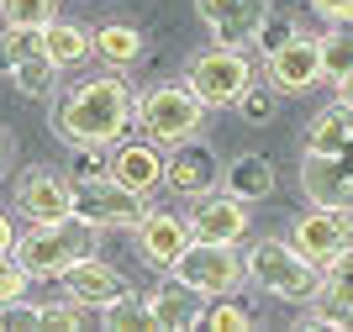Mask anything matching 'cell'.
Here are the masks:
<instances>
[{"label": "cell", "instance_id": "cell-13", "mask_svg": "<svg viewBox=\"0 0 353 332\" xmlns=\"http://www.w3.org/2000/svg\"><path fill=\"white\" fill-rule=\"evenodd\" d=\"M269 85L280 90V95H306L316 79H322V48H316V37H301V32H290L280 48H269Z\"/></svg>", "mask_w": 353, "mask_h": 332}, {"label": "cell", "instance_id": "cell-21", "mask_svg": "<svg viewBox=\"0 0 353 332\" xmlns=\"http://www.w3.org/2000/svg\"><path fill=\"white\" fill-rule=\"evenodd\" d=\"M43 53L59 64V69H74V64H85L90 53H95V37H90L79 21H63V16H53L43 27Z\"/></svg>", "mask_w": 353, "mask_h": 332}, {"label": "cell", "instance_id": "cell-1", "mask_svg": "<svg viewBox=\"0 0 353 332\" xmlns=\"http://www.w3.org/2000/svg\"><path fill=\"white\" fill-rule=\"evenodd\" d=\"M132 90L121 74H95V79H79L59 101L53 111V132H59L69 148H111L127 137L132 127Z\"/></svg>", "mask_w": 353, "mask_h": 332}, {"label": "cell", "instance_id": "cell-24", "mask_svg": "<svg viewBox=\"0 0 353 332\" xmlns=\"http://www.w3.org/2000/svg\"><path fill=\"white\" fill-rule=\"evenodd\" d=\"M90 37H95V58L117 64V69H127V64L143 58V32L127 27V21H105V27H95Z\"/></svg>", "mask_w": 353, "mask_h": 332}, {"label": "cell", "instance_id": "cell-34", "mask_svg": "<svg viewBox=\"0 0 353 332\" xmlns=\"http://www.w3.org/2000/svg\"><path fill=\"white\" fill-rule=\"evenodd\" d=\"M69 179H74V185L105 179V169H101V148H74V159H69Z\"/></svg>", "mask_w": 353, "mask_h": 332}, {"label": "cell", "instance_id": "cell-4", "mask_svg": "<svg viewBox=\"0 0 353 332\" xmlns=\"http://www.w3.org/2000/svg\"><path fill=\"white\" fill-rule=\"evenodd\" d=\"M206 111L211 106L190 90V79H163V85L143 90V101H137V127H143L159 148H174V143H185V137H201Z\"/></svg>", "mask_w": 353, "mask_h": 332}, {"label": "cell", "instance_id": "cell-28", "mask_svg": "<svg viewBox=\"0 0 353 332\" xmlns=\"http://www.w3.org/2000/svg\"><path fill=\"white\" fill-rule=\"evenodd\" d=\"M43 327L48 332H85V327H95V311H90L85 301L63 295L59 306H43Z\"/></svg>", "mask_w": 353, "mask_h": 332}, {"label": "cell", "instance_id": "cell-8", "mask_svg": "<svg viewBox=\"0 0 353 332\" xmlns=\"http://www.w3.org/2000/svg\"><path fill=\"white\" fill-rule=\"evenodd\" d=\"M290 243L306 253L311 264H332L338 253L353 248V206H311L290 222Z\"/></svg>", "mask_w": 353, "mask_h": 332}, {"label": "cell", "instance_id": "cell-6", "mask_svg": "<svg viewBox=\"0 0 353 332\" xmlns=\"http://www.w3.org/2000/svg\"><path fill=\"white\" fill-rule=\"evenodd\" d=\"M185 79H190V90L211 106V111H216V106H237V95L253 85V64H248V53H243V48L211 43L206 53L190 58Z\"/></svg>", "mask_w": 353, "mask_h": 332}, {"label": "cell", "instance_id": "cell-23", "mask_svg": "<svg viewBox=\"0 0 353 332\" xmlns=\"http://www.w3.org/2000/svg\"><path fill=\"white\" fill-rule=\"evenodd\" d=\"M59 64L48 53H32V58H21V64H11L6 69V79H11V90L16 95H27V101H43V95H53V85H59Z\"/></svg>", "mask_w": 353, "mask_h": 332}, {"label": "cell", "instance_id": "cell-30", "mask_svg": "<svg viewBox=\"0 0 353 332\" xmlns=\"http://www.w3.org/2000/svg\"><path fill=\"white\" fill-rule=\"evenodd\" d=\"M201 327H211V332H253L259 322H253L243 306H232L221 295V306H206V311H201Z\"/></svg>", "mask_w": 353, "mask_h": 332}, {"label": "cell", "instance_id": "cell-7", "mask_svg": "<svg viewBox=\"0 0 353 332\" xmlns=\"http://www.w3.org/2000/svg\"><path fill=\"white\" fill-rule=\"evenodd\" d=\"M195 16L206 21L211 43L253 53L269 27V16H274V6L269 0H195Z\"/></svg>", "mask_w": 353, "mask_h": 332}, {"label": "cell", "instance_id": "cell-33", "mask_svg": "<svg viewBox=\"0 0 353 332\" xmlns=\"http://www.w3.org/2000/svg\"><path fill=\"white\" fill-rule=\"evenodd\" d=\"M237 111H243V121H253V127H264L269 116H274V85H269V90L248 85L243 95H237Z\"/></svg>", "mask_w": 353, "mask_h": 332}, {"label": "cell", "instance_id": "cell-14", "mask_svg": "<svg viewBox=\"0 0 353 332\" xmlns=\"http://www.w3.org/2000/svg\"><path fill=\"white\" fill-rule=\"evenodd\" d=\"M301 327H353V248L322 269V290H316V311L301 317Z\"/></svg>", "mask_w": 353, "mask_h": 332}, {"label": "cell", "instance_id": "cell-32", "mask_svg": "<svg viewBox=\"0 0 353 332\" xmlns=\"http://www.w3.org/2000/svg\"><path fill=\"white\" fill-rule=\"evenodd\" d=\"M27 290H32V269L16 259V253H6V259H0V306L16 301V295H27Z\"/></svg>", "mask_w": 353, "mask_h": 332}, {"label": "cell", "instance_id": "cell-22", "mask_svg": "<svg viewBox=\"0 0 353 332\" xmlns=\"http://www.w3.org/2000/svg\"><path fill=\"white\" fill-rule=\"evenodd\" d=\"M348 137H353V106L348 101L322 106V111L311 116V127H306V148L311 153H332V148H343Z\"/></svg>", "mask_w": 353, "mask_h": 332}, {"label": "cell", "instance_id": "cell-38", "mask_svg": "<svg viewBox=\"0 0 353 332\" xmlns=\"http://www.w3.org/2000/svg\"><path fill=\"white\" fill-rule=\"evenodd\" d=\"M332 90H338V101H348V106H353V69L343 74V79H332Z\"/></svg>", "mask_w": 353, "mask_h": 332}, {"label": "cell", "instance_id": "cell-10", "mask_svg": "<svg viewBox=\"0 0 353 332\" xmlns=\"http://www.w3.org/2000/svg\"><path fill=\"white\" fill-rule=\"evenodd\" d=\"M301 190L311 206H353V137L332 153H301Z\"/></svg>", "mask_w": 353, "mask_h": 332}, {"label": "cell", "instance_id": "cell-26", "mask_svg": "<svg viewBox=\"0 0 353 332\" xmlns=\"http://www.w3.org/2000/svg\"><path fill=\"white\" fill-rule=\"evenodd\" d=\"M316 48H322V79H343L353 69V27H327Z\"/></svg>", "mask_w": 353, "mask_h": 332}, {"label": "cell", "instance_id": "cell-17", "mask_svg": "<svg viewBox=\"0 0 353 332\" xmlns=\"http://www.w3.org/2000/svg\"><path fill=\"white\" fill-rule=\"evenodd\" d=\"M105 174H111L121 190H132V195H153V190L163 185V153H159L153 137H143V143H117Z\"/></svg>", "mask_w": 353, "mask_h": 332}, {"label": "cell", "instance_id": "cell-12", "mask_svg": "<svg viewBox=\"0 0 353 332\" xmlns=\"http://www.w3.org/2000/svg\"><path fill=\"white\" fill-rule=\"evenodd\" d=\"M163 185L174 190V195H206V190H216L221 185L216 148L201 143V137L174 143V148H169V159H163Z\"/></svg>", "mask_w": 353, "mask_h": 332}, {"label": "cell", "instance_id": "cell-2", "mask_svg": "<svg viewBox=\"0 0 353 332\" xmlns=\"http://www.w3.org/2000/svg\"><path fill=\"white\" fill-rule=\"evenodd\" d=\"M105 232L85 217H59V222H37L27 237H16V259L32 269V280H63L74 264H85L101 253Z\"/></svg>", "mask_w": 353, "mask_h": 332}, {"label": "cell", "instance_id": "cell-25", "mask_svg": "<svg viewBox=\"0 0 353 332\" xmlns=\"http://www.w3.org/2000/svg\"><path fill=\"white\" fill-rule=\"evenodd\" d=\"M101 327H111V332H143V327H153V317H148V295L127 290V295H117L111 306H101Z\"/></svg>", "mask_w": 353, "mask_h": 332}, {"label": "cell", "instance_id": "cell-31", "mask_svg": "<svg viewBox=\"0 0 353 332\" xmlns=\"http://www.w3.org/2000/svg\"><path fill=\"white\" fill-rule=\"evenodd\" d=\"M43 327V306L27 301V295H16V301L0 306V332H37Z\"/></svg>", "mask_w": 353, "mask_h": 332}, {"label": "cell", "instance_id": "cell-19", "mask_svg": "<svg viewBox=\"0 0 353 332\" xmlns=\"http://www.w3.org/2000/svg\"><path fill=\"white\" fill-rule=\"evenodd\" d=\"M127 290L132 285L101 259H85V264H74L69 275H63V295H74V301H85V306H111L117 295H127Z\"/></svg>", "mask_w": 353, "mask_h": 332}, {"label": "cell", "instance_id": "cell-5", "mask_svg": "<svg viewBox=\"0 0 353 332\" xmlns=\"http://www.w3.org/2000/svg\"><path fill=\"white\" fill-rule=\"evenodd\" d=\"M169 275L185 280L190 290H201L206 301H221V295L243 290L248 269H243L237 243H206V237H190V248L174 259V269H169Z\"/></svg>", "mask_w": 353, "mask_h": 332}, {"label": "cell", "instance_id": "cell-36", "mask_svg": "<svg viewBox=\"0 0 353 332\" xmlns=\"http://www.w3.org/2000/svg\"><path fill=\"white\" fill-rule=\"evenodd\" d=\"M6 253H16V222L0 211V259H6Z\"/></svg>", "mask_w": 353, "mask_h": 332}, {"label": "cell", "instance_id": "cell-3", "mask_svg": "<svg viewBox=\"0 0 353 332\" xmlns=\"http://www.w3.org/2000/svg\"><path fill=\"white\" fill-rule=\"evenodd\" d=\"M243 269H248V285H259L264 295H280V301H316V290H322V264H311L285 237L253 243L243 253Z\"/></svg>", "mask_w": 353, "mask_h": 332}, {"label": "cell", "instance_id": "cell-35", "mask_svg": "<svg viewBox=\"0 0 353 332\" xmlns=\"http://www.w3.org/2000/svg\"><path fill=\"white\" fill-rule=\"evenodd\" d=\"M311 11L322 16L327 27H353V0H311Z\"/></svg>", "mask_w": 353, "mask_h": 332}, {"label": "cell", "instance_id": "cell-20", "mask_svg": "<svg viewBox=\"0 0 353 332\" xmlns=\"http://www.w3.org/2000/svg\"><path fill=\"white\" fill-rule=\"evenodd\" d=\"M221 190L237 195V201H264L274 190V164L264 153H237L227 169H221Z\"/></svg>", "mask_w": 353, "mask_h": 332}, {"label": "cell", "instance_id": "cell-9", "mask_svg": "<svg viewBox=\"0 0 353 332\" xmlns=\"http://www.w3.org/2000/svg\"><path fill=\"white\" fill-rule=\"evenodd\" d=\"M74 217L95 222L101 232H137V222L148 217V195L121 190L117 179L105 174V179H90V185H79V195H74Z\"/></svg>", "mask_w": 353, "mask_h": 332}, {"label": "cell", "instance_id": "cell-29", "mask_svg": "<svg viewBox=\"0 0 353 332\" xmlns=\"http://www.w3.org/2000/svg\"><path fill=\"white\" fill-rule=\"evenodd\" d=\"M32 53H43V27H6L0 32V74Z\"/></svg>", "mask_w": 353, "mask_h": 332}, {"label": "cell", "instance_id": "cell-37", "mask_svg": "<svg viewBox=\"0 0 353 332\" xmlns=\"http://www.w3.org/2000/svg\"><path fill=\"white\" fill-rule=\"evenodd\" d=\"M11 159H16V137H11L6 127H0V174L11 169Z\"/></svg>", "mask_w": 353, "mask_h": 332}, {"label": "cell", "instance_id": "cell-11", "mask_svg": "<svg viewBox=\"0 0 353 332\" xmlns=\"http://www.w3.org/2000/svg\"><path fill=\"white\" fill-rule=\"evenodd\" d=\"M74 195H79V185L69 179V169H27L16 179V211L27 222L74 217Z\"/></svg>", "mask_w": 353, "mask_h": 332}, {"label": "cell", "instance_id": "cell-16", "mask_svg": "<svg viewBox=\"0 0 353 332\" xmlns=\"http://www.w3.org/2000/svg\"><path fill=\"white\" fill-rule=\"evenodd\" d=\"M190 232L195 237H206V243H243V232H248V201H237L227 190H206V195H195V211H190Z\"/></svg>", "mask_w": 353, "mask_h": 332}, {"label": "cell", "instance_id": "cell-18", "mask_svg": "<svg viewBox=\"0 0 353 332\" xmlns=\"http://www.w3.org/2000/svg\"><path fill=\"white\" fill-rule=\"evenodd\" d=\"M201 311H206V295L190 290L185 280H163L159 290H148V317L159 332H190L201 327Z\"/></svg>", "mask_w": 353, "mask_h": 332}, {"label": "cell", "instance_id": "cell-27", "mask_svg": "<svg viewBox=\"0 0 353 332\" xmlns=\"http://www.w3.org/2000/svg\"><path fill=\"white\" fill-rule=\"evenodd\" d=\"M53 16H59V0H0L6 27H48Z\"/></svg>", "mask_w": 353, "mask_h": 332}, {"label": "cell", "instance_id": "cell-15", "mask_svg": "<svg viewBox=\"0 0 353 332\" xmlns=\"http://www.w3.org/2000/svg\"><path fill=\"white\" fill-rule=\"evenodd\" d=\"M190 217H179V211H148L137 222V253H143L153 269H174V259L190 248Z\"/></svg>", "mask_w": 353, "mask_h": 332}]
</instances>
